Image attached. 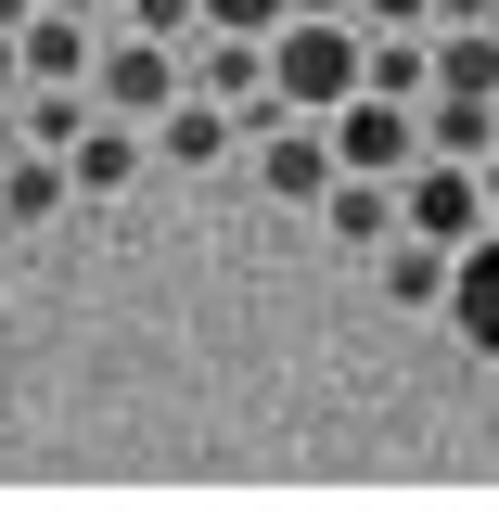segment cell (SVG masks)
<instances>
[{
	"instance_id": "obj_17",
	"label": "cell",
	"mask_w": 499,
	"mask_h": 512,
	"mask_svg": "<svg viewBox=\"0 0 499 512\" xmlns=\"http://www.w3.org/2000/svg\"><path fill=\"white\" fill-rule=\"evenodd\" d=\"M52 13H90V26H103V13H116V0H52Z\"/></svg>"
},
{
	"instance_id": "obj_12",
	"label": "cell",
	"mask_w": 499,
	"mask_h": 512,
	"mask_svg": "<svg viewBox=\"0 0 499 512\" xmlns=\"http://www.w3.org/2000/svg\"><path fill=\"white\" fill-rule=\"evenodd\" d=\"M116 26H141V39H167V52H192L205 0H116Z\"/></svg>"
},
{
	"instance_id": "obj_18",
	"label": "cell",
	"mask_w": 499,
	"mask_h": 512,
	"mask_svg": "<svg viewBox=\"0 0 499 512\" xmlns=\"http://www.w3.org/2000/svg\"><path fill=\"white\" fill-rule=\"evenodd\" d=\"M282 13H346V0H282Z\"/></svg>"
},
{
	"instance_id": "obj_13",
	"label": "cell",
	"mask_w": 499,
	"mask_h": 512,
	"mask_svg": "<svg viewBox=\"0 0 499 512\" xmlns=\"http://www.w3.org/2000/svg\"><path fill=\"white\" fill-rule=\"evenodd\" d=\"M205 26H244V39H269V26H282V0H205Z\"/></svg>"
},
{
	"instance_id": "obj_10",
	"label": "cell",
	"mask_w": 499,
	"mask_h": 512,
	"mask_svg": "<svg viewBox=\"0 0 499 512\" xmlns=\"http://www.w3.org/2000/svg\"><path fill=\"white\" fill-rule=\"evenodd\" d=\"M410 116H423V154H461V167H474L499 141V90H423Z\"/></svg>"
},
{
	"instance_id": "obj_16",
	"label": "cell",
	"mask_w": 499,
	"mask_h": 512,
	"mask_svg": "<svg viewBox=\"0 0 499 512\" xmlns=\"http://www.w3.org/2000/svg\"><path fill=\"white\" fill-rule=\"evenodd\" d=\"M13 90H26V64H13V26H0V103H13Z\"/></svg>"
},
{
	"instance_id": "obj_8",
	"label": "cell",
	"mask_w": 499,
	"mask_h": 512,
	"mask_svg": "<svg viewBox=\"0 0 499 512\" xmlns=\"http://www.w3.org/2000/svg\"><path fill=\"white\" fill-rule=\"evenodd\" d=\"M320 231H333L346 256H372L384 231H397V180H359V167H333V180H320Z\"/></svg>"
},
{
	"instance_id": "obj_9",
	"label": "cell",
	"mask_w": 499,
	"mask_h": 512,
	"mask_svg": "<svg viewBox=\"0 0 499 512\" xmlns=\"http://www.w3.org/2000/svg\"><path fill=\"white\" fill-rule=\"evenodd\" d=\"M141 167H154V154H141V128H128V116H90L77 141H64V192H128Z\"/></svg>"
},
{
	"instance_id": "obj_4",
	"label": "cell",
	"mask_w": 499,
	"mask_h": 512,
	"mask_svg": "<svg viewBox=\"0 0 499 512\" xmlns=\"http://www.w3.org/2000/svg\"><path fill=\"white\" fill-rule=\"evenodd\" d=\"M167 90H180V52H167V39H141V26H116V39L90 52V103H103V116H128V128H141Z\"/></svg>"
},
{
	"instance_id": "obj_15",
	"label": "cell",
	"mask_w": 499,
	"mask_h": 512,
	"mask_svg": "<svg viewBox=\"0 0 499 512\" xmlns=\"http://www.w3.org/2000/svg\"><path fill=\"white\" fill-rule=\"evenodd\" d=\"M474 205H487V231H499V141L474 154Z\"/></svg>"
},
{
	"instance_id": "obj_3",
	"label": "cell",
	"mask_w": 499,
	"mask_h": 512,
	"mask_svg": "<svg viewBox=\"0 0 499 512\" xmlns=\"http://www.w3.org/2000/svg\"><path fill=\"white\" fill-rule=\"evenodd\" d=\"M397 231H423V244H461V231H487V205H474V167H461V154H410V167H397Z\"/></svg>"
},
{
	"instance_id": "obj_11",
	"label": "cell",
	"mask_w": 499,
	"mask_h": 512,
	"mask_svg": "<svg viewBox=\"0 0 499 512\" xmlns=\"http://www.w3.org/2000/svg\"><path fill=\"white\" fill-rule=\"evenodd\" d=\"M90 52H103V39H90V13H52V0L13 26V64H26V77H90Z\"/></svg>"
},
{
	"instance_id": "obj_1",
	"label": "cell",
	"mask_w": 499,
	"mask_h": 512,
	"mask_svg": "<svg viewBox=\"0 0 499 512\" xmlns=\"http://www.w3.org/2000/svg\"><path fill=\"white\" fill-rule=\"evenodd\" d=\"M359 90V26L346 13H282L269 26V103L282 116H333Z\"/></svg>"
},
{
	"instance_id": "obj_19",
	"label": "cell",
	"mask_w": 499,
	"mask_h": 512,
	"mask_svg": "<svg viewBox=\"0 0 499 512\" xmlns=\"http://www.w3.org/2000/svg\"><path fill=\"white\" fill-rule=\"evenodd\" d=\"M0 295H13V269H0Z\"/></svg>"
},
{
	"instance_id": "obj_7",
	"label": "cell",
	"mask_w": 499,
	"mask_h": 512,
	"mask_svg": "<svg viewBox=\"0 0 499 512\" xmlns=\"http://www.w3.org/2000/svg\"><path fill=\"white\" fill-rule=\"evenodd\" d=\"M372 295H384V308H410V320H436V295H448V244L384 231V244H372Z\"/></svg>"
},
{
	"instance_id": "obj_6",
	"label": "cell",
	"mask_w": 499,
	"mask_h": 512,
	"mask_svg": "<svg viewBox=\"0 0 499 512\" xmlns=\"http://www.w3.org/2000/svg\"><path fill=\"white\" fill-rule=\"evenodd\" d=\"M256 180H269V205H320V180H333V141H320V116H256Z\"/></svg>"
},
{
	"instance_id": "obj_14",
	"label": "cell",
	"mask_w": 499,
	"mask_h": 512,
	"mask_svg": "<svg viewBox=\"0 0 499 512\" xmlns=\"http://www.w3.org/2000/svg\"><path fill=\"white\" fill-rule=\"evenodd\" d=\"M423 26H499V0H423Z\"/></svg>"
},
{
	"instance_id": "obj_5",
	"label": "cell",
	"mask_w": 499,
	"mask_h": 512,
	"mask_svg": "<svg viewBox=\"0 0 499 512\" xmlns=\"http://www.w3.org/2000/svg\"><path fill=\"white\" fill-rule=\"evenodd\" d=\"M436 320L474 346V359H499V231H461V244H448V295H436Z\"/></svg>"
},
{
	"instance_id": "obj_2",
	"label": "cell",
	"mask_w": 499,
	"mask_h": 512,
	"mask_svg": "<svg viewBox=\"0 0 499 512\" xmlns=\"http://www.w3.org/2000/svg\"><path fill=\"white\" fill-rule=\"evenodd\" d=\"M320 141H333V167H359V180H397V167L423 154V116H410L397 90H346V103L320 116Z\"/></svg>"
}]
</instances>
